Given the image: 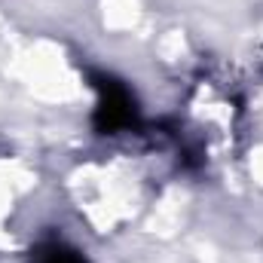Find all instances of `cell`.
<instances>
[{
  "mask_svg": "<svg viewBox=\"0 0 263 263\" xmlns=\"http://www.w3.org/2000/svg\"><path fill=\"white\" fill-rule=\"evenodd\" d=\"M98 117H101V129L117 132L123 126H129L135 120V104L132 95L114 80H104L101 86V101H98Z\"/></svg>",
  "mask_w": 263,
  "mask_h": 263,
  "instance_id": "6da1fadb",
  "label": "cell"
},
{
  "mask_svg": "<svg viewBox=\"0 0 263 263\" xmlns=\"http://www.w3.org/2000/svg\"><path fill=\"white\" fill-rule=\"evenodd\" d=\"M34 263H89V260L80 251L62 245V242H46L34 251Z\"/></svg>",
  "mask_w": 263,
  "mask_h": 263,
  "instance_id": "7a4b0ae2",
  "label": "cell"
}]
</instances>
